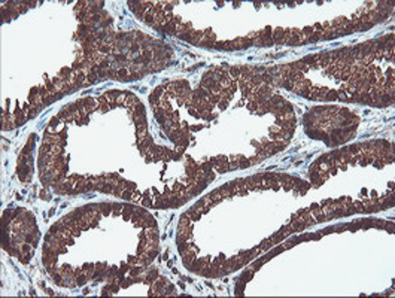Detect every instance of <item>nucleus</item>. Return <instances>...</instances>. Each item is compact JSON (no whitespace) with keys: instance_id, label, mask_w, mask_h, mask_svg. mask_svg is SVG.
<instances>
[{"instance_id":"obj_1","label":"nucleus","mask_w":395,"mask_h":298,"mask_svg":"<svg viewBox=\"0 0 395 298\" xmlns=\"http://www.w3.org/2000/svg\"><path fill=\"white\" fill-rule=\"evenodd\" d=\"M254 274H255V270L251 267V268H246V270L243 271V274L237 279V280H240V282H243V283H246V282H249L252 277H254Z\"/></svg>"},{"instance_id":"obj_2","label":"nucleus","mask_w":395,"mask_h":298,"mask_svg":"<svg viewBox=\"0 0 395 298\" xmlns=\"http://www.w3.org/2000/svg\"><path fill=\"white\" fill-rule=\"evenodd\" d=\"M158 276H160V274H158V270H157V268H151V270L146 273V276H145V282L152 285L154 282L158 279Z\"/></svg>"},{"instance_id":"obj_3","label":"nucleus","mask_w":395,"mask_h":298,"mask_svg":"<svg viewBox=\"0 0 395 298\" xmlns=\"http://www.w3.org/2000/svg\"><path fill=\"white\" fill-rule=\"evenodd\" d=\"M99 209L103 216H107L112 213V203H99Z\"/></svg>"},{"instance_id":"obj_4","label":"nucleus","mask_w":395,"mask_h":298,"mask_svg":"<svg viewBox=\"0 0 395 298\" xmlns=\"http://www.w3.org/2000/svg\"><path fill=\"white\" fill-rule=\"evenodd\" d=\"M228 75H230V78H231L233 81H239V78L242 76V73H240V66H231L230 70H228Z\"/></svg>"},{"instance_id":"obj_5","label":"nucleus","mask_w":395,"mask_h":298,"mask_svg":"<svg viewBox=\"0 0 395 298\" xmlns=\"http://www.w3.org/2000/svg\"><path fill=\"white\" fill-rule=\"evenodd\" d=\"M324 100H325V101L339 100V91H337V90H328V93L325 94V97H324Z\"/></svg>"},{"instance_id":"obj_6","label":"nucleus","mask_w":395,"mask_h":298,"mask_svg":"<svg viewBox=\"0 0 395 298\" xmlns=\"http://www.w3.org/2000/svg\"><path fill=\"white\" fill-rule=\"evenodd\" d=\"M161 160L163 161H170V160H173V151H170L169 148H164L161 149Z\"/></svg>"},{"instance_id":"obj_7","label":"nucleus","mask_w":395,"mask_h":298,"mask_svg":"<svg viewBox=\"0 0 395 298\" xmlns=\"http://www.w3.org/2000/svg\"><path fill=\"white\" fill-rule=\"evenodd\" d=\"M152 94L155 97H158V98H161V97L166 94V85H158L157 88H154Z\"/></svg>"},{"instance_id":"obj_8","label":"nucleus","mask_w":395,"mask_h":298,"mask_svg":"<svg viewBox=\"0 0 395 298\" xmlns=\"http://www.w3.org/2000/svg\"><path fill=\"white\" fill-rule=\"evenodd\" d=\"M240 161H239V169H248V167H251L252 164H251V161H249V158H245V157H237Z\"/></svg>"},{"instance_id":"obj_9","label":"nucleus","mask_w":395,"mask_h":298,"mask_svg":"<svg viewBox=\"0 0 395 298\" xmlns=\"http://www.w3.org/2000/svg\"><path fill=\"white\" fill-rule=\"evenodd\" d=\"M112 213L115 215V216L122 215V204H119V203H112Z\"/></svg>"},{"instance_id":"obj_10","label":"nucleus","mask_w":395,"mask_h":298,"mask_svg":"<svg viewBox=\"0 0 395 298\" xmlns=\"http://www.w3.org/2000/svg\"><path fill=\"white\" fill-rule=\"evenodd\" d=\"M133 192H134V191H130V189H125V188H124L119 197L124 198V200H127V201H130V200H133Z\"/></svg>"},{"instance_id":"obj_11","label":"nucleus","mask_w":395,"mask_h":298,"mask_svg":"<svg viewBox=\"0 0 395 298\" xmlns=\"http://www.w3.org/2000/svg\"><path fill=\"white\" fill-rule=\"evenodd\" d=\"M18 258H20V261H21L23 264H28V261L31 258V253H21Z\"/></svg>"},{"instance_id":"obj_12","label":"nucleus","mask_w":395,"mask_h":298,"mask_svg":"<svg viewBox=\"0 0 395 298\" xmlns=\"http://www.w3.org/2000/svg\"><path fill=\"white\" fill-rule=\"evenodd\" d=\"M127 262H128L130 265H139V256H134V255H131V256H128Z\"/></svg>"},{"instance_id":"obj_13","label":"nucleus","mask_w":395,"mask_h":298,"mask_svg":"<svg viewBox=\"0 0 395 298\" xmlns=\"http://www.w3.org/2000/svg\"><path fill=\"white\" fill-rule=\"evenodd\" d=\"M228 101L230 100H227V98H221L219 103H218V107H219L221 110H225L227 106H228Z\"/></svg>"},{"instance_id":"obj_14","label":"nucleus","mask_w":395,"mask_h":298,"mask_svg":"<svg viewBox=\"0 0 395 298\" xmlns=\"http://www.w3.org/2000/svg\"><path fill=\"white\" fill-rule=\"evenodd\" d=\"M97 78H99V81H106L107 79L106 70H99V72H97Z\"/></svg>"},{"instance_id":"obj_15","label":"nucleus","mask_w":395,"mask_h":298,"mask_svg":"<svg viewBox=\"0 0 395 298\" xmlns=\"http://www.w3.org/2000/svg\"><path fill=\"white\" fill-rule=\"evenodd\" d=\"M258 106H260V104H258L255 100H251L248 104V109L249 110H258Z\"/></svg>"},{"instance_id":"obj_16","label":"nucleus","mask_w":395,"mask_h":298,"mask_svg":"<svg viewBox=\"0 0 395 298\" xmlns=\"http://www.w3.org/2000/svg\"><path fill=\"white\" fill-rule=\"evenodd\" d=\"M39 195H40V198H43V200H49V194L46 191H40Z\"/></svg>"},{"instance_id":"obj_17","label":"nucleus","mask_w":395,"mask_h":298,"mask_svg":"<svg viewBox=\"0 0 395 298\" xmlns=\"http://www.w3.org/2000/svg\"><path fill=\"white\" fill-rule=\"evenodd\" d=\"M46 292H48V295H54V292H52V289H46Z\"/></svg>"}]
</instances>
